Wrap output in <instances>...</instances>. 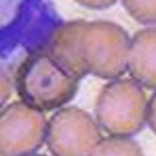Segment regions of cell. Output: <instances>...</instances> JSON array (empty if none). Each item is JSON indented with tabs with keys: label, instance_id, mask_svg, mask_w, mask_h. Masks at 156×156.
Returning <instances> with one entry per match:
<instances>
[{
	"label": "cell",
	"instance_id": "3957f363",
	"mask_svg": "<svg viewBox=\"0 0 156 156\" xmlns=\"http://www.w3.org/2000/svg\"><path fill=\"white\" fill-rule=\"evenodd\" d=\"M85 115L76 108L60 110L47 124V145L55 155H81L84 147L83 136Z\"/></svg>",
	"mask_w": 156,
	"mask_h": 156
},
{
	"label": "cell",
	"instance_id": "6da1fadb",
	"mask_svg": "<svg viewBox=\"0 0 156 156\" xmlns=\"http://www.w3.org/2000/svg\"><path fill=\"white\" fill-rule=\"evenodd\" d=\"M47 122L40 110L24 102L10 104L0 112V155L37 151L46 139Z\"/></svg>",
	"mask_w": 156,
	"mask_h": 156
},
{
	"label": "cell",
	"instance_id": "277c9868",
	"mask_svg": "<svg viewBox=\"0 0 156 156\" xmlns=\"http://www.w3.org/2000/svg\"><path fill=\"white\" fill-rule=\"evenodd\" d=\"M10 96V86L8 81L0 74V108L6 102Z\"/></svg>",
	"mask_w": 156,
	"mask_h": 156
},
{
	"label": "cell",
	"instance_id": "7a4b0ae2",
	"mask_svg": "<svg viewBox=\"0 0 156 156\" xmlns=\"http://www.w3.org/2000/svg\"><path fill=\"white\" fill-rule=\"evenodd\" d=\"M17 90L23 102L42 112L67 103L73 97L76 85L71 78L40 61L22 72Z\"/></svg>",
	"mask_w": 156,
	"mask_h": 156
}]
</instances>
